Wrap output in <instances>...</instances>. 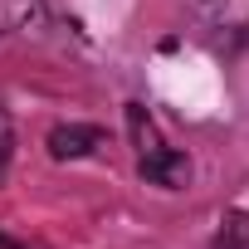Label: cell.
<instances>
[{"label":"cell","mask_w":249,"mask_h":249,"mask_svg":"<svg viewBox=\"0 0 249 249\" xmlns=\"http://www.w3.org/2000/svg\"><path fill=\"white\" fill-rule=\"evenodd\" d=\"M93 147H103V132L98 127H54L49 132V157H59V161H78Z\"/></svg>","instance_id":"obj_2"},{"label":"cell","mask_w":249,"mask_h":249,"mask_svg":"<svg viewBox=\"0 0 249 249\" xmlns=\"http://www.w3.org/2000/svg\"><path fill=\"white\" fill-rule=\"evenodd\" d=\"M0 249H25V244H15L10 234H0Z\"/></svg>","instance_id":"obj_4"},{"label":"cell","mask_w":249,"mask_h":249,"mask_svg":"<svg viewBox=\"0 0 249 249\" xmlns=\"http://www.w3.org/2000/svg\"><path fill=\"white\" fill-rule=\"evenodd\" d=\"M127 122H132V137H137V142H147V107H142V103H132V107H127Z\"/></svg>","instance_id":"obj_3"},{"label":"cell","mask_w":249,"mask_h":249,"mask_svg":"<svg viewBox=\"0 0 249 249\" xmlns=\"http://www.w3.org/2000/svg\"><path fill=\"white\" fill-rule=\"evenodd\" d=\"M137 171H142V181H152V186H181V181L191 176V161H186V152H176V147H147Z\"/></svg>","instance_id":"obj_1"}]
</instances>
